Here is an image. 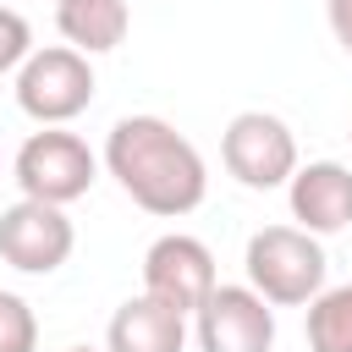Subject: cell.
I'll list each match as a JSON object with an SVG mask.
<instances>
[{
    "instance_id": "cell-8",
    "label": "cell",
    "mask_w": 352,
    "mask_h": 352,
    "mask_svg": "<svg viewBox=\"0 0 352 352\" xmlns=\"http://www.w3.org/2000/svg\"><path fill=\"white\" fill-rule=\"evenodd\" d=\"M214 280L220 275H214L209 242H198L187 231H165L143 253V292L160 297V302H170L176 314H198V302L214 292Z\"/></svg>"
},
{
    "instance_id": "cell-5",
    "label": "cell",
    "mask_w": 352,
    "mask_h": 352,
    "mask_svg": "<svg viewBox=\"0 0 352 352\" xmlns=\"http://www.w3.org/2000/svg\"><path fill=\"white\" fill-rule=\"evenodd\" d=\"M220 160H226V170H231L248 192H275V187H286L292 170H297V138H292V126H286L280 116H270V110H242V116H231L226 132H220Z\"/></svg>"
},
{
    "instance_id": "cell-1",
    "label": "cell",
    "mask_w": 352,
    "mask_h": 352,
    "mask_svg": "<svg viewBox=\"0 0 352 352\" xmlns=\"http://www.w3.org/2000/svg\"><path fill=\"white\" fill-rule=\"evenodd\" d=\"M99 165L116 176V187L160 220H182L209 192V165L187 132H176L165 116H121L104 132Z\"/></svg>"
},
{
    "instance_id": "cell-6",
    "label": "cell",
    "mask_w": 352,
    "mask_h": 352,
    "mask_svg": "<svg viewBox=\"0 0 352 352\" xmlns=\"http://www.w3.org/2000/svg\"><path fill=\"white\" fill-rule=\"evenodd\" d=\"M77 248V226L66 220L60 204H38V198H16L11 209H0V258L16 275H55Z\"/></svg>"
},
{
    "instance_id": "cell-14",
    "label": "cell",
    "mask_w": 352,
    "mask_h": 352,
    "mask_svg": "<svg viewBox=\"0 0 352 352\" xmlns=\"http://www.w3.org/2000/svg\"><path fill=\"white\" fill-rule=\"evenodd\" d=\"M33 55V28L16 6H0V72H16Z\"/></svg>"
},
{
    "instance_id": "cell-13",
    "label": "cell",
    "mask_w": 352,
    "mask_h": 352,
    "mask_svg": "<svg viewBox=\"0 0 352 352\" xmlns=\"http://www.w3.org/2000/svg\"><path fill=\"white\" fill-rule=\"evenodd\" d=\"M0 352H38V314L22 292L0 286Z\"/></svg>"
},
{
    "instance_id": "cell-4",
    "label": "cell",
    "mask_w": 352,
    "mask_h": 352,
    "mask_svg": "<svg viewBox=\"0 0 352 352\" xmlns=\"http://www.w3.org/2000/svg\"><path fill=\"white\" fill-rule=\"evenodd\" d=\"M94 66L82 50L72 44H50V50H33L22 66H16V110L38 126H66L77 121L88 104H94Z\"/></svg>"
},
{
    "instance_id": "cell-18",
    "label": "cell",
    "mask_w": 352,
    "mask_h": 352,
    "mask_svg": "<svg viewBox=\"0 0 352 352\" xmlns=\"http://www.w3.org/2000/svg\"><path fill=\"white\" fill-rule=\"evenodd\" d=\"M346 138H352V132H346Z\"/></svg>"
},
{
    "instance_id": "cell-11",
    "label": "cell",
    "mask_w": 352,
    "mask_h": 352,
    "mask_svg": "<svg viewBox=\"0 0 352 352\" xmlns=\"http://www.w3.org/2000/svg\"><path fill=\"white\" fill-rule=\"evenodd\" d=\"M55 28H60V38L72 50L104 55V50H116L126 38L132 11H126V0H72V6H55Z\"/></svg>"
},
{
    "instance_id": "cell-3",
    "label": "cell",
    "mask_w": 352,
    "mask_h": 352,
    "mask_svg": "<svg viewBox=\"0 0 352 352\" xmlns=\"http://www.w3.org/2000/svg\"><path fill=\"white\" fill-rule=\"evenodd\" d=\"M11 176H16L22 198H38V204H60L66 209V204H77V198L94 192L99 154L77 132H66V126H38V132L22 138V148L11 160Z\"/></svg>"
},
{
    "instance_id": "cell-7",
    "label": "cell",
    "mask_w": 352,
    "mask_h": 352,
    "mask_svg": "<svg viewBox=\"0 0 352 352\" xmlns=\"http://www.w3.org/2000/svg\"><path fill=\"white\" fill-rule=\"evenodd\" d=\"M192 336H198V352H270L275 346V308L248 280L242 286L214 280V292L192 314Z\"/></svg>"
},
{
    "instance_id": "cell-17",
    "label": "cell",
    "mask_w": 352,
    "mask_h": 352,
    "mask_svg": "<svg viewBox=\"0 0 352 352\" xmlns=\"http://www.w3.org/2000/svg\"><path fill=\"white\" fill-rule=\"evenodd\" d=\"M55 6H72V0H55Z\"/></svg>"
},
{
    "instance_id": "cell-15",
    "label": "cell",
    "mask_w": 352,
    "mask_h": 352,
    "mask_svg": "<svg viewBox=\"0 0 352 352\" xmlns=\"http://www.w3.org/2000/svg\"><path fill=\"white\" fill-rule=\"evenodd\" d=\"M324 16H330V33H336V44L352 55V0H324Z\"/></svg>"
},
{
    "instance_id": "cell-16",
    "label": "cell",
    "mask_w": 352,
    "mask_h": 352,
    "mask_svg": "<svg viewBox=\"0 0 352 352\" xmlns=\"http://www.w3.org/2000/svg\"><path fill=\"white\" fill-rule=\"evenodd\" d=\"M66 352H94V346H66Z\"/></svg>"
},
{
    "instance_id": "cell-9",
    "label": "cell",
    "mask_w": 352,
    "mask_h": 352,
    "mask_svg": "<svg viewBox=\"0 0 352 352\" xmlns=\"http://www.w3.org/2000/svg\"><path fill=\"white\" fill-rule=\"evenodd\" d=\"M286 204H292V220L314 236L346 231L352 226V165H341V160L297 165L286 182Z\"/></svg>"
},
{
    "instance_id": "cell-10",
    "label": "cell",
    "mask_w": 352,
    "mask_h": 352,
    "mask_svg": "<svg viewBox=\"0 0 352 352\" xmlns=\"http://www.w3.org/2000/svg\"><path fill=\"white\" fill-rule=\"evenodd\" d=\"M182 346H187V314H176L148 292L126 297L104 324V352H182Z\"/></svg>"
},
{
    "instance_id": "cell-2",
    "label": "cell",
    "mask_w": 352,
    "mask_h": 352,
    "mask_svg": "<svg viewBox=\"0 0 352 352\" xmlns=\"http://www.w3.org/2000/svg\"><path fill=\"white\" fill-rule=\"evenodd\" d=\"M242 270L270 308H308L324 292L330 258H324V242L302 226H258L242 248Z\"/></svg>"
},
{
    "instance_id": "cell-12",
    "label": "cell",
    "mask_w": 352,
    "mask_h": 352,
    "mask_svg": "<svg viewBox=\"0 0 352 352\" xmlns=\"http://www.w3.org/2000/svg\"><path fill=\"white\" fill-rule=\"evenodd\" d=\"M308 352H352V280L346 286H324L308 302Z\"/></svg>"
}]
</instances>
